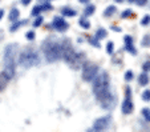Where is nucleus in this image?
Returning a JSON list of instances; mask_svg holds the SVG:
<instances>
[{
    "mask_svg": "<svg viewBox=\"0 0 150 132\" xmlns=\"http://www.w3.org/2000/svg\"><path fill=\"white\" fill-rule=\"evenodd\" d=\"M44 12V9H42V6H36L33 9H32V16H39L40 14H42Z\"/></svg>",
    "mask_w": 150,
    "mask_h": 132,
    "instance_id": "412c9836",
    "label": "nucleus"
},
{
    "mask_svg": "<svg viewBox=\"0 0 150 132\" xmlns=\"http://www.w3.org/2000/svg\"><path fill=\"white\" fill-rule=\"evenodd\" d=\"M4 17V9H0V20Z\"/></svg>",
    "mask_w": 150,
    "mask_h": 132,
    "instance_id": "f704fd0d",
    "label": "nucleus"
},
{
    "mask_svg": "<svg viewBox=\"0 0 150 132\" xmlns=\"http://www.w3.org/2000/svg\"><path fill=\"white\" fill-rule=\"evenodd\" d=\"M116 12H117L116 7H114V6H109L108 8L104 11V17H110V16H113Z\"/></svg>",
    "mask_w": 150,
    "mask_h": 132,
    "instance_id": "2eb2a0df",
    "label": "nucleus"
},
{
    "mask_svg": "<svg viewBox=\"0 0 150 132\" xmlns=\"http://www.w3.org/2000/svg\"><path fill=\"white\" fill-rule=\"evenodd\" d=\"M142 100L150 101V89H145V91L142 92Z\"/></svg>",
    "mask_w": 150,
    "mask_h": 132,
    "instance_id": "b1692460",
    "label": "nucleus"
},
{
    "mask_svg": "<svg viewBox=\"0 0 150 132\" xmlns=\"http://www.w3.org/2000/svg\"><path fill=\"white\" fill-rule=\"evenodd\" d=\"M93 93L97 98V100L101 101L105 98H108L110 95V89H109V75L108 72H101V73H97V76L93 79Z\"/></svg>",
    "mask_w": 150,
    "mask_h": 132,
    "instance_id": "f257e3e1",
    "label": "nucleus"
},
{
    "mask_svg": "<svg viewBox=\"0 0 150 132\" xmlns=\"http://www.w3.org/2000/svg\"><path fill=\"white\" fill-rule=\"evenodd\" d=\"M127 1H129V3H133V1H134V0H127Z\"/></svg>",
    "mask_w": 150,
    "mask_h": 132,
    "instance_id": "ea45409f",
    "label": "nucleus"
},
{
    "mask_svg": "<svg viewBox=\"0 0 150 132\" xmlns=\"http://www.w3.org/2000/svg\"><path fill=\"white\" fill-rule=\"evenodd\" d=\"M16 56H17V44H8L4 49V72L9 76V79L13 78L16 71Z\"/></svg>",
    "mask_w": 150,
    "mask_h": 132,
    "instance_id": "f03ea898",
    "label": "nucleus"
},
{
    "mask_svg": "<svg viewBox=\"0 0 150 132\" xmlns=\"http://www.w3.org/2000/svg\"><path fill=\"white\" fill-rule=\"evenodd\" d=\"M98 66L93 61H86L82 64V79L84 81H92L98 73Z\"/></svg>",
    "mask_w": 150,
    "mask_h": 132,
    "instance_id": "39448f33",
    "label": "nucleus"
},
{
    "mask_svg": "<svg viewBox=\"0 0 150 132\" xmlns=\"http://www.w3.org/2000/svg\"><path fill=\"white\" fill-rule=\"evenodd\" d=\"M117 3H122V1H124V0H116Z\"/></svg>",
    "mask_w": 150,
    "mask_h": 132,
    "instance_id": "58836bf2",
    "label": "nucleus"
},
{
    "mask_svg": "<svg viewBox=\"0 0 150 132\" xmlns=\"http://www.w3.org/2000/svg\"><path fill=\"white\" fill-rule=\"evenodd\" d=\"M21 3H23V6H28L29 3H32V0H21Z\"/></svg>",
    "mask_w": 150,
    "mask_h": 132,
    "instance_id": "72a5a7b5",
    "label": "nucleus"
},
{
    "mask_svg": "<svg viewBox=\"0 0 150 132\" xmlns=\"http://www.w3.org/2000/svg\"><path fill=\"white\" fill-rule=\"evenodd\" d=\"M142 115H144L145 120L150 123V108H144L142 109Z\"/></svg>",
    "mask_w": 150,
    "mask_h": 132,
    "instance_id": "4be33fe9",
    "label": "nucleus"
},
{
    "mask_svg": "<svg viewBox=\"0 0 150 132\" xmlns=\"http://www.w3.org/2000/svg\"><path fill=\"white\" fill-rule=\"evenodd\" d=\"M20 16V12L17 8H12L11 12H9V21H16Z\"/></svg>",
    "mask_w": 150,
    "mask_h": 132,
    "instance_id": "dca6fc26",
    "label": "nucleus"
},
{
    "mask_svg": "<svg viewBox=\"0 0 150 132\" xmlns=\"http://www.w3.org/2000/svg\"><path fill=\"white\" fill-rule=\"evenodd\" d=\"M94 11H96V7L94 6H86L84 9V14H85V16H91V15L94 14Z\"/></svg>",
    "mask_w": 150,
    "mask_h": 132,
    "instance_id": "6ab92c4d",
    "label": "nucleus"
},
{
    "mask_svg": "<svg viewBox=\"0 0 150 132\" xmlns=\"http://www.w3.org/2000/svg\"><path fill=\"white\" fill-rule=\"evenodd\" d=\"M112 123V118L110 116H102V118L97 119L93 124V129L94 131H104V129H108L110 127Z\"/></svg>",
    "mask_w": 150,
    "mask_h": 132,
    "instance_id": "423d86ee",
    "label": "nucleus"
},
{
    "mask_svg": "<svg viewBox=\"0 0 150 132\" xmlns=\"http://www.w3.org/2000/svg\"><path fill=\"white\" fill-rule=\"evenodd\" d=\"M121 109H122V113H124V115H130L134 109V104H133V101H132V99H129V98L125 99L121 106Z\"/></svg>",
    "mask_w": 150,
    "mask_h": 132,
    "instance_id": "6e6552de",
    "label": "nucleus"
},
{
    "mask_svg": "<svg viewBox=\"0 0 150 132\" xmlns=\"http://www.w3.org/2000/svg\"><path fill=\"white\" fill-rule=\"evenodd\" d=\"M114 101H116V100H114V96L110 93V95H109L108 98H105L104 100L100 101V104H101L102 108H105V109H110L112 107L114 106Z\"/></svg>",
    "mask_w": 150,
    "mask_h": 132,
    "instance_id": "9d476101",
    "label": "nucleus"
},
{
    "mask_svg": "<svg viewBox=\"0 0 150 132\" xmlns=\"http://www.w3.org/2000/svg\"><path fill=\"white\" fill-rule=\"evenodd\" d=\"M125 95H126V98L132 99V89H130V87H127V88H126V91H125Z\"/></svg>",
    "mask_w": 150,
    "mask_h": 132,
    "instance_id": "473e14b6",
    "label": "nucleus"
},
{
    "mask_svg": "<svg viewBox=\"0 0 150 132\" xmlns=\"http://www.w3.org/2000/svg\"><path fill=\"white\" fill-rule=\"evenodd\" d=\"M132 15H133V11H132V9H125V11L121 14V17L122 19H126V17H130Z\"/></svg>",
    "mask_w": 150,
    "mask_h": 132,
    "instance_id": "a878e982",
    "label": "nucleus"
},
{
    "mask_svg": "<svg viewBox=\"0 0 150 132\" xmlns=\"http://www.w3.org/2000/svg\"><path fill=\"white\" fill-rule=\"evenodd\" d=\"M141 46L145 47V48L150 47V34H146L144 36V39H142V41H141Z\"/></svg>",
    "mask_w": 150,
    "mask_h": 132,
    "instance_id": "aec40b11",
    "label": "nucleus"
},
{
    "mask_svg": "<svg viewBox=\"0 0 150 132\" xmlns=\"http://www.w3.org/2000/svg\"><path fill=\"white\" fill-rule=\"evenodd\" d=\"M79 24H80V27H81V28H85V29H89V28H91V23H89V20L85 16H82L81 19H80Z\"/></svg>",
    "mask_w": 150,
    "mask_h": 132,
    "instance_id": "f3484780",
    "label": "nucleus"
},
{
    "mask_svg": "<svg viewBox=\"0 0 150 132\" xmlns=\"http://www.w3.org/2000/svg\"><path fill=\"white\" fill-rule=\"evenodd\" d=\"M40 3H41V1H44V3H47V1H49V0H39Z\"/></svg>",
    "mask_w": 150,
    "mask_h": 132,
    "instance_id": "4c0bfd02",
    "label": "nucleus"
},
{
    "mask_svg": "<svg viewBox=\"0 0 150 132\" xmlns=\"http://www.w3.org/2000/svg\"><path fill=\"white\" fill-rule=\"evenodd\" d=\"M149 73L147 72H142V73H139L138 75V84L139 86H142V87H145V86H147L149 84Z\"/></svg>",
    "mask_w": 150,
    "mask_h": 132,
    "instance_id": "f8f14e48",
    "label": "nucleus"
},
{
    "mask_svg": "<svg viewBox=\"0 0 150 132\" xmlns=\"http://www.w3.org/2000/svg\"><path fill=\"white\" fill-rule=\"evenodd\" d=\"M142 69H144V71H145V72L150 71V60L145 61V63H144V66H142Z\"/></svg>",
    "mask_w": 150,
    "mask_h": 132,
    "instance_id": "7c9ffc66",
    "label": "nucleus"
},
{
    "mask_svg": "<svg viewBox=\"0 0 150 132\" xmlns=\"http://www.w3.org/2000/svg\"><path fill=\"white\" fill-rule=\"evenodd\" d=\"M9 80H11V79H9V76H8V75H7L4 71L0 73V92H1L4 88H6Z\"/></svg>",
    "mask_w": 150,
    "mask_h": 132,
    "instance_id": "9b49d317",
    "label": "nucleus"
},
{
    "mask_svg": "<svg viewBox=\"0 0 150 132\" xmlns=\"http://www.w3.org/2000/svg\"><path fill=\"white\" fill-rule=\"evenodd\" d=\"M42 52L45 55V59L49 63L57 61L61 59V48H60V43H56L53 40H47L42 46Z\"/></svg>",
    "mask_w": 150,
    "mask_h": 132,
    "instance_id": "20e7f679",
    "label": "nucleus"
},
{
    "mask_svg": "<svg viewBox=\"0 0 150 132\" xmlns=\"http://www.w3.org/2000/svg\"><path fill=\"white\" fill-rule=\"evenodd\" d=\"M40 63V56L33 48H24L19 54V64L24 68H31Z\"/></svg>",
    "mask_w": 150,
    "mask_h": 132,
    "instance_id": "7ed1b4c3",
    "label": "nucleus"
},
{
    "mask_svg": "<svg viewBox=\"0 0 150 132\" xmlns=\"http://www.w3.org/2000/svg\"><path fill=\"white\" fill-rule=\"evenodd\" d=\"M52 27H53L56 31L59 32H65L67 29L69 28V24L67 23V20L64 17H60V16H56L52 21Z\"/></svg>",
    "mask_w": 150,
    "mask_h": 132,
    "instance_id": "0eeeda50",
    "label": "nucleus"
},
{
    "mask_svg": "<svg viewBox=\"0 0 150 132\" xmlns=\"http://www.w3.org/2000/svg\"><path fill=\"white\" fill-rule=\"evenodd\" d=\"M113 49H114V44L112 43V41H109L108 44H106V52H108L109 55L113 54Z\"/></svg>",
    "mask_w": 150,
    "mask_h": 132,
    "instance_id": "bb28decb",
    "label": "nucleus"
},
{
    "mask_svg": "<svg viewBox=\"0 0 150 132\" xmlns=\"http://www.w3.org/2000/svg\"><path fill=\"white\" fill-rule=\"evenodd\" d=\"M133 76H134L133 71H126V72H125V80H126V81H130L132 79H133Z\"/></svg>",
    "mask_w": 150,
    "mask_h": 132,
    "instance_id": "cd10ccee",
    "label": "nucleus"
},
{
    "mask_svg": "<svg viewBox=\"0 0 150 132\" xmlns=\"http://www.w3.org/2000/svg\"><path fill=\"white\" fill-rule=\"evenodd\" d=\"M25 37L28 39V40H33V39H35V32L33 31H28L25 34Z\"/></svg>",
    "mask_w": 150,
    "mask_h": 132,
    "instance_id": "c756f323",
    "label": "nucleus"
},
{
    "mask_svg": "<svg viewBox=\"0 0 150 132\" xmlns=\"http://www.w3.org/2000/svg\"><path fill=\"white\" fill-rule=\"evenodd\" d=\"M124 41H125V48H126V51L133 54V55H136L137 51L133 46V37H132L130 35H126V36L124 37Z\"/></svg>",
    "mask_w": 150,
    "mask_h": 132,
    "instance_id": "1a4fd4ad",
    "label": "nucleus"
},
{
    "mask_svg": "<svg viewBox=\"0 0 150 132\" xmlns=\"http://www.w3.org/2000/svg\"><path fill=\"white\" fill-rule=\"evenodd\" d=\"M89 43L92 44L93 47H97L98 48L100 47V43H98V39H97L96 36H93V37H89Z\"/></svg>",
    "mask_w": 150,
    "mask_h": 132,
    "instance_id": "393cba45",
    "label": "nucleus"
},
{
    "mask_svg": "<svg viewBox=\"0 0 150 132\" xmlns=\"http://www.w3.org/2000/svg\"><path fill=\"white\" fill-rule=\"evenodd\" d=\"M61 14L64 15V16L72 17V16H76L77 11H76V9H73V8H71V7H62V8H61Z\"/></svg>",
    "mask_w": 150,
    "mask_h": 132,
    "instance_id": "ddd939ff",
    "label": "nucleus"
},
{
    "mask_svg": "<svg viewBox=\"0 0 150 132\" xmlns=\"http://www.w3.org/2000/svg\"><path fill=\"white\" fill-rule=\"evenodd\" d=\"M149 24H150V15H145L141 20V26L146 27V26H149Z\"/></svg>",
    "mask_w": 150,
    "mask_h": 132,
    "instance_id": "5701e85b",
    "label": "nucleus"
},
{
    "mask_svg": "<svg viewBox=\"0 0 150 132\" xmlns=\"http://www.w3.org/2000/svg\"><path fill=\"white\" fill-rule=\"evenodd\" d=\"M134 1H136V4L139 6V7H144L145 4L147 3V0H134Z\"/></svg>",
    "mask_w": 150,
    "mask_h": 132,
    "instance_id": "2f4dec72",
    "label": "nucleus"
},
{
    "mask_svg": "<svg viewBox=\"0 0 150 132\" xmlns=\"http://www.w3.org/2000/svg\"><path fill=\"white\" fill-rule=\"evenodd\" d=\"M27 23H28V20H21V21H17V20H16V21H13V24L9 27V31H11V32L17 31L20 27H23L24 24H27Z\"/></svg>",
    "mask_w": 150,
    "mask_h": 132,
    "instance_id": "4468645a",
    "label": "nucleus"
},
{
    "mask_svg": "<svg viewBox=\"0 0 150 132\" xmlns=\"http://www.w3.org/2000/svg\"><path fill=\"white\" fill-rule=\"evenodd\" d=\"M106 35H108V32H106V29L104 28H98L96 31V34H94V36L98 39V40H101V39H104V37H106Z\"/></svg>",
    "mask_w": 150,
    "mask_h": 132,
    "instance_id": "a211bd4d",
    "label": "nucleus"
},
{
    "mask_svg": "<svg viewBox=\"0 0 150 132\" xmlns=\"http://www.w3.org/2000/svg\"><path fill=\"white\" fill-rule=\"evenodd\" d=\"M112 28H113L114 31H121V28H120V27H112Z\"/></svg>",
    "mask_w": 150,
    "mask_h": 132,
    "instance_id": "c9c22d12",
    "label": "nucleus"
},
{
    "mask_svg": "<svg viewBox=\"0 0 150 132\" xmlns=\"http://www.w3.org/2000/svg\"><path fill=\"white\" fill-rule=\"evenodd\" d=\"M44 21V19H42V16H37V19L33 21V26L35 27H40L41 26V23Z\"/></svg>",
    "mask_w": 150,
    "mask_h": 132,
    "instance_id": "c85d7f7f",
    "label": "nucleus"
},
{
    "mask_svg": "<svg viewBox=\"0 0 150 132\" xmlns=\"http://www.w3.org/2000/svg\"><path fill=\"white\" fill-rule=\"evenodd\" d=\"M80 1H81V3H84V4H86V3H89L91 0H80Z\"/></svg>",
    "mask_w": 150,
    "mask_h": 132,
    "instance_id": "e433bc0d",
    "label": "nucleus"
}]
</instances>
